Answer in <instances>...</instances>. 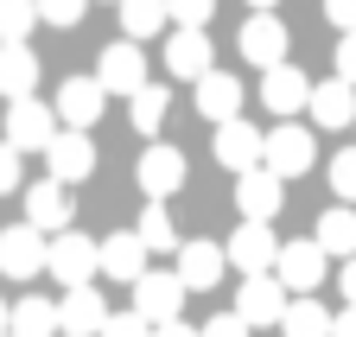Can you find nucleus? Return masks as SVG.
<instances>
[{
  "label": "nucleus",
  "instance_id": "f257e3e1",
  "mask_svg": "<svg viewBox=\"0 0 356 337\" xmlns=\"http://www.w3.org/2000/svg\"><path fill=\"white\" fill-rule=\"evenodd\" d=\"M0 274H13V280L51 274V236L32 229V223H7L0 229Z\"/></svg>",
  "mask_w": 356,
  "mask_h": 337
},
{
  "label": "nucleus",
  "instance_id": "f03ea898",
  "mask_svg": "<svg viewBox=\"0 0 356 337\" xmlns=\"http://www.w3.org/2000/svg\"><path fill=\"white\" fill-rule=\"evenodd\" d=\"M286 45H293V38H286L280 13H248V19H242V32H236V51H242V64H254L261 76L286 64Z\"/></svg>",
  "mask_w": 356,
  "mask_h": 337
},
{
  "label": "nucleus",
  "instance_id": "7ed1b4c3",
  "mask_svg": "<svg viewBox=\"0 0 356 337\" xmlns=\"http://www.w3.org/2000/svg\"><path fill=\"white\" fill-rule=\"evenodd\" d=\"M58 134H64L58 108H44L38 96L7 102V147H19V153H51V140H58Z\"/></svg>",
  "mask_w": 356,
  "mask_h": 337
},
{
  "label": "nucleus",
  "instance_id": "20e7f679",
  "mask_svg": "<svg viewBox=\"0 0 356 337\" xmlns=\"http://www.w3.org/2000/svg\"><path fill=\"white\" fill-rule=\"evenodd\" d=\"M312 159H318V140H312V128H299V121H280V128H267V172L274 179H299L312 172Z\"/></svg>",
  "mask_w": 356,
  "mask_h": 337
},
{
  "label": "nucleus",
  "instance_id": "39448f33",
  "mask_svg": "<svg viewBox=\"0 0 356 337\" xmlns=\"http://www.w3.org/2000/svg\"><path fill=\"white\" fill-rule=\"evenodd\" d=\"M185 293H191V286L178 280V274H159V268H147L140 280H134V312H140V318L159 331V324H172L178 312H185Z\"/></svg>",
  "mask_w": 356,
  "mask_h": 337
},
{
  "label": "nucleus",
  "instance_id": "423d86ee",
  "mask_svg": "<svg viewBox=\"0 0 356 337\" xmlns=\"http://www.w3.org/2000/svg\"><path fill=\"white\" fill-rule=\"evenodd\" d=\"M165 70L178 83H204L216 70V45H210V32H191V26H172L165 32Z\"/></svg>",
  "mask_w": 356,
  "mask_h": 337
},
{
  "label": "nucleus",
  "instance_id": "0eeeda50",
  "mask_svg": "<svg viewBox=\"0 0 356 337\" xmlns=\"http://www.w3.org/2000/svg\"><path fill=\"white\" fill-rule=\"evenodd\" d=\"M222 248H229V268H236L242 280L280 268V242H274V229H267V223H236V236L222 242Z\"/></svg>",
  "mask_w": 356,
  "mask_h": 337
},
{
  "label": "nucleus",
  "instance_id": "6e6552de",
  "mask_svg": "<svg viewBox=\"0 0 356 337\" xmlns=\"http://www.w3.org/2000/svg\"><path fill=\"white\" fill-rule=\"evenodd\" d=\"M102 268V242H89L83 229H64V236H51V274L64 280V293L70 286H89V274Z\"/></svg>",
  "mask_w": 356,
  "mask_h": 337
},
{
  "label": "nucleus",
  "instance_id": "1a4fd4ad",
  "mask_svg": "<svg viewBox=\"0 0 356 337\" xmlns=\"http://www.w3.org/2000/svg\"><path fill=\"white\" fill-rule=\"evenodd\" d=\"M96 83L108 96H140L147 90V58H140V45H134V38H121V45H108L102 51V64H96Z\"/></svg>",
  "mask_w": 356,
  "mask_h": 337
},
{
  "label": "nucleus",
  "instance_id": "9d476101",
  "mask_svg": "<svg viewBox=\"0 0 356 337\" xmlns=\"http://www.w3.org/2000/svg\"><path fill=\"white\" fill-rule=\"evenodd\" d=\"M210 153H216V165H229V172L242 179V172H254V165L267 159V134L248 128V121H222L216 140H210Z\"/></svg>",
  "mask_w": 356,
  "mask_h": 337
},
{
  "label": "nucleus",
  "instance_id": "9b49d317",
  "mask_svg": "<svg viewBox=\"0 0 356 337\" xmlns=\"http://www.w3.org/2000/svg\"><path fill=\"white\" fill-rule=\"evenodd\" d=\"M325 261H331V255H325L318 242H286L274 274H280V286L293 293V299H312V293H318V280H325Z\"/></svg>",
  "mask_w": 356,
  "mask_h": 337
},
{
  "label": "nucleus",
  "instance_id": "f8f14e48",
  "mask_svg": "<svg viewBox=\"0 0 356 337\" xmlns=\"http://www.w3.org/2000/svg\"><path fill=\"white\" fill-rule=\"evenodd\" d=\"M89 172H96V140L76 134V128H64V134L51 140V153H44V179H58V185H83Z\"/></svg>",
  "mask_w": 356,
  "mask_h": 337
},
{
  "label": "nucleus",
  "instance_id": "ddd939ff",
  "mask_svg": "<svg viewBox=\"0 0 356 337\" xmlns=\"http://www.w3.org/2000/svg\"><path fill=\"white\" fill-rule=\"evenodd\" d=\"M134 179H140V191L159 204V197H172L178 185H185V153H178V147H165V140H153L140 159H134Z\"/></svg>",
  "mask_w": 356,
  "mask_h": 337
},
{
  "label": "nucleus",
  "instance_id": "4468645a",
  "mask_svg": "<svg viewBox=\"0 0 356 337\" xmlns=\"http://www.w3.org/2000/svg\"><path fill=\"white\" fill-rule=\"evenodd\" d=\"M286 306H293V293L280 286V274H254V280H242V293H236V312H242L248 324H280Z\"/></svg>",
  "mask_w": 356,
  "mask_h": 337
},
{
  "label": "nucleus",
  "instance_id": "2eb2a0df",
  "mask_svg": "<svg viewBox=\"0 0 356 337\" xmlns=\"http://www.w3.org/2000/svg\"><path fill=\"white\" fill-rule=\"evenodd\" d=\"M19 223H32V229H44V236H64V229H70V185H58V179L26 185V217H19Z\"/></svg>",
  "mask_w": 356,
  "mask_h": 337
},
{
  "label": "nucleus",
  "instance_id": "dca6fc26",
  "mask_svg": "<svg viewBox=\"0 0 356 337\" xmlns=\"http://www.w3.org/2000/svg\"><path fill=\"white\" fill-rule=\"evenodd\" d=\"M102 102H108V90H102V83L96 76H70L64 83V90H58V121H64V128H76V134H89V128H96V115H102Z\"/></svg>",
  "mask_w": 356,
  "mask_h": 337
},
{
  "label": "nucleus",
  "instance_id": "f3484780",
  "mask_svg": "<svg viewBox=\"0 0 356 337\" xmlns=\"http://www.w3.org/2000/svg\"><path fill=\"white\" fill-rule=\"evenodd\" d=\"M58 312H64V337H102L108 318H115L96 286H70L64 299H58Z\"/></svg>",
  "mask_w": 356,
  "mask_h": 337
},
{
  "label": "nucleus",
  "instance_id": "a211bd4d",
  "mask_svg": "<svg viewBox=\"0 0 356 337\" xmlns=\"http://www.w3.org/2000/svg\"><path fill=\"white\" fill-rule=\"evenodd\" d=\"M222 268H229V248H222V242H185V248H178V280H185L191 293H210L216 280H222Z\"/></svg>",
  "mask_w": 356,
  "mask_h": 337
},
{
  "label": "nucleus",
  "instance_id": "6ab92c4d",
  "mask_svg": "<svg viewBox=\"0 0 356 337\" xmlns=\"http://www.w3.org/2000/svg\"><path fill=\"white\" fill-rule=\"evenodd\" d=\"M191 108L204 115V121H242V76H229V70H210L204 83H197V96H191Z\"/></svg>",
  "mask_w": 356,
  "mask_h": 337
},
{
  "label": "nucleus",
  "instance_id": "aec40b11",
  "mask_svg": "<svg viewBox=\"0 0 356 337\" xmlns=\"http://www.w3.org/2000/svg\"><path fill=\"white\" fill-rule=\"evenodd\" d=\"M280 185L267 165H254V172L236 179V210H242V223H274V210H280Z\"/></svg>",
  "mask_w": 356,
  "mask_h": 337
},
{
  "label": "nucleus",
  "instance_id": "412c9836",
  "mask_svg": "<svg viewBox=\"0 0 356 337\" xmlns=\"http://www.w3.org/2000/svg\"><path fill=\"white\" fill-rule=\"evenodd\" d=\"M261 102L274 108L280 121H293V108H312V83L299 64H280V70H267L261 76Z\"/></svg>",
  "mask_w": 356,
  "mask_h": 337
},
{
  "label": "nucleus",
  "instance_id": "4be33fe9",
  "mask_svg": "<svg viewBox=\"0 0 356 337\" xmlns=\"http://www.w3.org/2000/svg\"><path fill=\"white\" fill-rule=\"evenodd\" d=\"M312 121L318 128H356V83H343V76L312 83Z\"/></svg>",
  "mask_w": 356,
  "mask_h": 337
},
{
  "label": "nucleus",
  "instance_id": "5701e85b",
  "mask_svg": "<svg viewBox=\"0 0 356 337\" xmlns=\"http://www.w3.org/2000/svg\"><path fill=\"white\" fill-rule=\"evenodd\" d=\"M102 274H115V280H140L147 274V242L134 236V229H115V236H102Z\"/></svg>",
  "mask_w": 356,
  "mask_h": 337
},
{
  "label": "nucleus",
  "instance_id": "b1692460",
  "mask_svg": "<svg viewBox=\"0 0 356 337\" xmlns=\"http://www.w3.org/2000/svg\"><path fill=\"white\" fill-rule=\"evenodd\" d=\"M13 337H64V312H58V299H44V293L13 299Z\"/></svg>",
  "mask_w": 356,
  "mask_h": 337
},
{
  "label": "nucleus",
  "instance_id": "393cba45",
  "mask_svg": "<svg viewBox=\"0 0 356 337\" xmlns=\"http://www.w3.org/2000/svg\"><path fill=\"white\" fill-rule=\"evenodd\" d=\"M38 90V58L26 45H0V96L7 102H26Z\"/></svg>",
  "mask_w": 356,
  "mask_h": 337
},
{
  "label": "nucleus",
  "instance_id": "a878e982",
  "mask_svg": "<svg viewBox=\"0 0 356 337\" xmlns=\"http://www.w3.org/2000/svg\"><path fill=\"white\" fill-rule=\"evenodd\" d=\"M312 242H318L331 261H356V210H343V204L325 210V217H318V236H312Z\"/></svg>",
  "mask_w": 356,
  "mask_h": 337
},
{
  "label": "nucleus",
  "instance_id": "bb28decb",
  "mask_svg": "<svg viewBox=\"0 0 356 337\" xmlns=\"http://www.w3.org/2000/svg\"><path fill=\"white\" fill-rule=\"evenodd\" d=\"M165 26H172V7H165V0H121V32L134 38V45L159 38Z\"/></svg>",
  "mask_w": 356,
  "mask_h": 337
},
{
  "label": "nucleus",
  "instance_id": "cd10ccee",
  "mask_svg": "<svg viewBox=\"0 0 356 337\" xmlns=\"http://www.w3.org/2000/svg\"><path fill=\"white\" fill-rule=\"evenodd\" d=\"M331 324H337V312H325L318 299H293L286 318H280L286 337H331Z\"/></svg>",
  "mask_w": 356,
  "mask_h": 337
},
{
  "label": "nucleus",
  "instance_id": "c85d7f7f",
  "mask_svg": "<svg viewBox=\"0 0 356 337\" xmlns=\"http://www.w3.org/2000/svg\"><path fill=\"white\" fill-rule=\"evenodd\" d=\"M165 108H172L165 83H147V90L127 102V121H134V134H159V128H165Z\"/></svg>",
  "mask_w": 356,
  "mask_h": 337
},
{
  "label": "nucleus",
  "instance_id": "c756f323",
  "mask_svg": "<svg viewBox=\"0 0 356 337\" xmlns=\"http://www.w3.org/2000/svg\"><path fill=\"white\" fill-rule=\"evenodd\" d=\"M134 236L147 242V255H172L178 248V229H172V217L153 204V210H140V223H134Z\"/></svg>",
  "mask_w": 356,
  "mask_h": 337
},
{
  "label": "nucleus",
  "instance_id": "7c9ffc66",
  "mask_svg": "<svg viewBox=\"0 0 356 337\" xmlns=\"http://www.w3.org/2000/svg\"><path fill=\"white\" fill-rule=\"evenodd\" d=\"M32 26H38V0H0V45H26Z\"/></svg>",
  "mask_w": 356,
  "mask_h": 337
},
{
  "label": "nucleus",
  "instance_id": "2f4dec72",
  "mask_svg": "<svg viewBox=\"0 0 356 337\" xmlns=\"http://www.w3.org/2000/svg\"><path fill=\"white\" fill-rule=\"evenodd\" d=\"M325 179H331V191H337V204H356V147H343L331 165H325Z\"/></svg>",
  "mask_w": 356,
  "mask_h": 337
},
{
  "label": "nucleus",
  "instance_id": "473e14b6",
  "mask_svg": "<svg viewBox=\"0 0 356 337\" xmlns=\"http://www.w3.org/2000/svg\"><path fill=\"white\" fill-rule=\"evenodd\" d=\"M165 7H172V26L210 32V13H216V0H165Z\"/></svg>",
  "mask_w": 356,
  "mask_h": 337
},
{
  "label": "nucleus",
  "instance_id": "72a5a7b5",
  "mask_svg": "<svg viewBox=\"0 0 356 337\" xmlns=\"http://www.w3.org/2000/svg\"><path fill=\"white\" fill-rule=\"evenodd\" d=\"M38 19L44 26H76L83 19V0H38Z\"/></svg>",
  "mask_w": 356,
  "mask_h": 337
},
{
  "label": "nucleus",
  "instance_id": "f704fd0d",
  "mask_svg": "<svg viewBox=\"0 0 356 337\" xmlns=\"http://www.w3.org/2000/svg\"><path fill=\"white\" fill-rule=\"evenodd\" d=\"M248 331H254V324H248L236 306H229V312H216V318L204 324V337H248Z\"/></svg>",
  "mask_w": 356,
  "mask_h": 337
},
{
  "label": "nucleus",
  "instance_id": "c9c22d12",
  "mask_svg": "<svg viewBox=\"0 0 356 337\" xmlns=\"http://www.w3.org/2000/svg\"><path fill=\"white\" fill-rule=\"evenodd\" d=\"M102 337H153V324H147V318H140V312H115V318H108V331H102Z\"/></svg>",
  "mask_w": 356,
  "mask_h": 337
},
{
  "label": "nucleus",
  "instance_id": "e433bc0d",
  "mask_svg": "<svg viewBox=\"0 0 356 337\" xmlns=\"http://www.w3.org/2000/svg\"><path fill=\"white\" fill-rule=\"evenodd\" d=\"M7 191H19V147L0 140V197H7Z\"/></svg>",
  "mask_w": 356,
  "mask_h": 337
},
{
  "label": "nucleus",
  "instance_id": "4c0bfd02",
  "mask_svg": "<svg viewBox=\"0 0 356 337\" xmlns=\"http://www.w3.org/2000/svg\"><path fill=\"white\" fill-rule=\"evenodd\" d=\"M325 19L337 26V38H343V32H356V0H325Z\"/></svg>",
  "mask_w": 356,
  "mask_h": 337
},
{
  "label": "nucleus",
  "instance_id": "58836bf2",
  "mask_svg": "<svg viewBox=\"0 0 356 337\" xmlns=\"http://www.w3.org/2000/svg\"><path fill=\"white\" fill-rule=\"evenodd\" d=\"M337 76H343V83H356V32H343V38H337Z\"/></svg>",
  "mask_w": 356,
  "mask_h": 337
},
{
  "label": "nucleus",
  "instance_id": "ea45409f",
  "mask_svg": "<svg viewBox=\"0 0 356 337\" xmlns=\"http://www.w3.org/2000/svg\"><path fill=\"white\" fill-rule=\"evenodd\" d=\"M337 286H343V299L356 306V261H343V268H337Z\"/></svg>",
  "mask_w": 356,
  "mask_h": 337
},
{
  "label": "nucleus",
  "instance_id": "a19ab883",
  "mask_svg": "<svg viewBox=\"0 0 356 337\" xmlns=\"http://www.w3.org/2000/svg\"><path fill=\"white\" fill-rule=\"evenodd\" d=\"M331 337H356V306H343V312H337V324H331Z\"/></svg>",
  "mask_w": 356,
  "mask_h": 337
},
{
  "label": "nucleus",
  "instance_id": "79ce46f5",
  "mask_svg": "<svg viewBox=\"0 0 356 337\" xmlns=\"http://www.w3.org/2000/svg\"><path fill=\"white\" fill-rule=\"evenodd\" d=\"M153 337H204V331H191V324H185V318H172V324H159V331H153Z\"/></svg>",
  "mask_w": 356,
  "mask_h": 337
},
{
  "label": "nucleus",
  "instance_id": "37998d69",
  "mask_svg": "<svg viewBox=\"0 0 356 337\" xmlns=\"http://www.w3.org/2000/svg\"><path fill=\"white\" fill-rule=\"evenodd\" d=\"M0 337H13V306L0 299Z\"/></svg>",
  "mask_w": 356,
  "mask_h": 337
},
{
  "label": "nucleus",
  "instance_id": "c03bdc74",
  "mask_svg": "<svg viewBox=\"0 0 356 337\" xmlns=\"http://www.w3.org/2000/svg\"><path fill=\"white\" fill-rule=\"evenodd\" d=\"M248 7H254V13H274V7H280V0H248Z\"/></svg>",
  "mask_w": 356,
  "mask_h": 337
}]
</instances>
